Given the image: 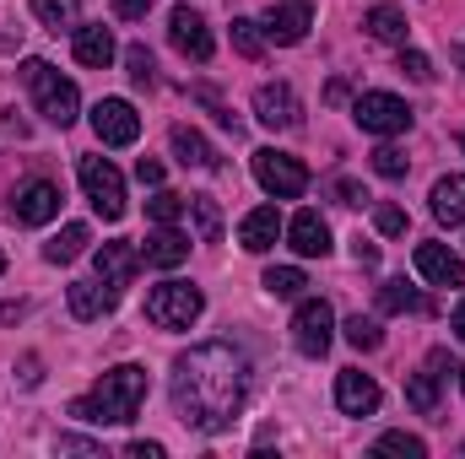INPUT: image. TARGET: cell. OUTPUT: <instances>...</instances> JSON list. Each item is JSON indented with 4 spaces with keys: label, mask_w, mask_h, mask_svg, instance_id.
<instances>
[{
    "label": "cell",
    "mask_w": 465,
    "mask_h": 459,
    "mask_svg": "<svg viewBox=\"0 0 465 459\" xmlns=\"http://www.w3.org/2000/svg\"><path fill=\"white\" fill-rule=\"evenodd\" d=\"M249 384H254V367L232 341L190 346L168 373L173 411L190 433H228L249 400Z\"/></svg>",
    "instance_id": "6da1fadb"
},
{
    "label": "cell",
    "mask_w": 465,
    "mask_h": 459,
    "mask_svg": "<svg viewBox=\"0 0 465 459\" xmlns=\"http://www.w3.org/2000/svg\"><path fill=\"white\" fill-rule=\"evenodd\" d=\"M141 400H146V367L119 362V367H109V373L98 378L93 395L71 400V416H76V422H114L119 427V422H135Z\"/></svg>",
    "instance_id": "7a4b0ae2"
},
{
    "label": "cell",
    "mask_w": 465,
    "mask_h": 459,
    "mask_svg": "<svg viewBox=\"0 0 465 459\" xmlns=\"http://www.w3.org/2000/svg\"><path fill=\"white\" fill-rule=\"evenodd\" d=\"M22 82H27L38 114L49 119V124H60V130L76 124V114H82V93H76L71 76H60L49 60H22Z\"/></svg>",
    "instance_id": "3957f363"
},
{
    "label": "cell",
    "mask_w": 465,
    "mask_h": 459,
    "mask_svg": "<svg viewBox=\"0 0 465 459\" xmlns=\"http://www.w3.org/2000/svg\"><path fill=\"white\" fill-rule=\"evenodd\" d=\"M201 308H206V292L190 287V281H163V287L146 292V319L157 330H190L201 319Z\"/></svg>",
    "instance_id": "277c9868"
},
{
    "label": "cell",
    "mask_w": 465,
    "mask_h": 459,
    "mask_svg": "<svg viewBox=\"0 0 465 459\" xmlns=\"http://www.w3.org/2000/svg\"><path fill=\"white\" fill-rule=\"evenodd\" d=\"M82 190H87V200H93V211L104 217V222H119L124 217V179H119V168L109 157H82Z\"/></svg>",
    "instance_id": "5b68a950"
},
{
    "label": "cell",
    "mask_w": 465,
    "mask_h": 459,
    "mask_svg": "<svg viewBox=\"0 0 465 459\" xmlns=\"http://www.w3.org/2000/svg\"><path fill=\"white\" fill-rule=\"evenodd\" d=\"M254 179H260V190H265V195H276V200H298V195L309 190V168H303L298 157L276 151V146L254 151Z\"/></svg>",
    "instance_id": "8992f818"
},
{
    "label": "cell",
    "mask_w": 465,
    "mask_h": 459,
    "mask_svg": "<svg viewBox=\"0 0 465 459\" xmlns=\"http://www.w3.org/2000/svg\"><path fill=\"white\" fill-rule=\"evenodd\" d=\"M331 336H336V308L325 298H303L298 314H292V346L303 356H325L331 351Z\"/></svg>",
    "instance_id": "52a82bcc"
},
{
    "label": "cell",
    "mask_w": 465,
    "mask_h": 459,
    "mask_svg": "<svg viewBox=\"0 0 465 459\" xmlns=\"http://www.w3.org/2000/svg\"><path fill=\"white\" fill-rule=\"evenodd\" d=\"M351 119L368 130V135H406L411 130V109L395 98V93H362L351 103Z\"/></svg>",
    "instance_id": "ba28073f"
},
{
    "label": "cell",
    "mask_w": 465,
    "mask_h": 459,
    "mask_svg": "<svg viewBox=\"0 0 465 459\" xmlns=\"http://www.w3.org/2000/svg\"><path fill=\"white\" fill-rule=\"evenodd\" d=\"M11 217H16L22 228H44V222H54V217H60V184H49V179H27V184H16V195H11Z\"/></svg>",
    "instance_id": "9c48e42d"
},
{
    "label": "cell",
    "mask_w": 465,
    "mask_h": 459,
    "mask_svg": "<svg viewBox=\"0 0 465 459\" xmlns=\"http://www.w3.org/2000/svg\"><path fill=\"white\" fill-rule=\"evenodd\" d=\"M450 373H460V367H455L444 351H433V356H428V367L406 378V405H411V411H422V416H433V411H439V400H444V378H450Z\"/></svg>",
    "instance_id": "30bf717a"
},
{
    "label": "cell",
    "mask_w": 465,
    "mask_h": 459,
    "mask_svg": "<svg viewBox=\"0 0 465 459\" xmlns=\"http://www.w3.org/2000/svg\"><path fill=\"white\" fill-rule=\"evenodd\" d=\"M254 119L265 130H292V124H303V103H298V93L287 82H265L254 93Z\"/></svg>",
    "instance_id": "8fae6325"
},
{
    "label": "cell",
    "mask_w": 465,
    "mask_h": 459,
    "mask_svg": "<svg viewBox=\"0 0 465 459\" xmlns=\"http://www.w3.org/2000/svg\"><path fill=\"white\" fill-rule=\"evenodd\" d=\"M309 22H314L309 0H282V5H271V11L260 16V33H265L271 44H303V38H309Z\"/></svg>",
    "instance_id": "7c38bea8"
},
{
    "label": "cell",
    "mask_w": 465,
    "mask_h": 459,
    "mask_svg": "<svg viewBox=\"0 0 465 459\" xmlns=\"http://www.w3.org/2000/svg\"><path fill=\"white\" fill-rule=\"evenodd\" d=\"M168 38H173V49L179 54H190V60H212V27H206V16L201 11H190V5H173V16H168Z\"/></svg>",
    "instance_id": "4fadbf2b"
},
{
    "label": "cell",
    "mask_w": 465,
    "mask_h": 459,
    "mask_svg": "<svg viewBox=\"0 0 465 459\" xmlns=\"http://www.w3.org/2000/svg\"><path fill=\"white\" fill-rule=\"evenodd\" d=\"M93 130H98L104 146H130V141L141 135V114H135L124 98H104V103L93 109Z\"/></svg>",
    "instance_id": "5bb4252c"
},
{
    "label": "cell",
    "mask_w": 465,
    "mask_h": 459,
    "mask_svg": "<svg viewBox=\"0 0 465 459\" xmlns=\"http://www.w3.org/2000/svg\"><path fill=\"white\" fill-rule=\"evenodd\" d=\"M190 259V238L173 228V222H157V232H146V243H141V265H152V270H173V265H184Z\"/></svg>",
    "instance_id": "9a60e30c"
},
{
    "label": "cell",
    "mask_w": 465,
    "mask_h": 459,
    "mask_svg": "<svg viewBox=\"0 0 465 459\" xmlns=\"http://www.w3.org/2000/svg\"><path fill=\"white\" fill-rule=\"evenodd\" d=\"M417 276L433 287H465V259L444 243H417Z\"/></svg>",
    "instance_id": "2e32d148"
},
{
    "label": "cell",
    "mask_w": 465,
    "mask_h": 459,
    "mask_svg": "<svg viewBox=\"0 0 465 459\" xmlns=\"http://www.w3.org/2000/svg\"><path fill=\"white\" fill-rule=\"evenodd\" d=\"M379 384L368 378V373H357V367H347L341 378H336V405L347 411V416H373L379 411Z\"/></svg>",
    "instance_id": "e0dca14e"
},
{
    "label": "cell",
    "mask_w": 465,
    "mask_h": 459,
    "mask_svg": "<svg viewBox=\"0 0 465 459\" xmlns=\"http://www.w3.org/2000/svg\"><path fill=\"white\" fill-rule=\"evenodd\" d=\"M287 243H292L303 259H325V254H331V228H325V217H320V211H298V217L287 222Z\"/></svg>",
    "instance_id": "ac0fdd59"
},
{
    "label": "cell",
    "mask_w": 465,
    "mask_h": 459,
    "mask_svg": "<svg viewBox=\"0 0 465 459\" xmlns=\"http://www.w3.org/2000/svg\"><path fill=\"white\" fill-rule=\"evenodd\" d=\"M98 281H109V287H130V276H135V265H141V249L135 243H104L98 254Z\"/></svg>",
    "instance_id": "d6986e66"
},
{
    "label": "cell",
    "mask_w": 465,
    "mask_h": 459,
    "mask_svg": "<svg viewBox=\"0 0 465 459\" xmlns=\"http://www.w3.org/2000/svg\"><path fill=\"white\" fill-rule=\"evenodd\" d=\"M71 49H76V60H82V65L104 71V65L114 60V33H109L104 22H82V27H76V38H71Z\"/></svg>",
    "instance_id": "ffe728a7"
},
{
    "label": "cell",
    "mask_w": 465,
    "mask_h": 459,
    "mask_svg": "<svg viewBox=\"0 0 465 459\" xmlns=\"http://www.w3.org/2000/svg\"><path fill=\"white\" fill-rule=\"evenodd\" d=\"M65 298H71V314H76V319H104V314L119 303V292L109 287V281H71Z\"/></svg>",
    "instance_id": "44dd1931"
},
{
    "label": "cell",
    "mask_w": 465,
    "mask_h": 459,
    "mask_svg": "<svg viewBox=\"0 0 465 459\" xmlns=\"http://www.w3.org/2000/svg\"><path fill=\"white\" fill-rule=\"evenodd\" d=\"M276 238H282V217H276V206H260V211H249V217L238 222V243H243L249 254L276 249Z\"/></svg>",
    "instance_id": "7402d4cb"
},
{
    "label": "cell",
    "mask_w": 465,
    "mask_h": 459,
    "mask_svg": "<svg viewBox=\"0 0 465 459\" xmlns=\"http://www.w3.org/2000/svg\"><path fill=\"white\" fill-rule=\"evenodd\" d=\"M173 157L184 162V168H223V157L212 151V141L201 135V130H190V124H173Z\"/></svg>",
    "instance_id": "603a6c76"
},
{
    "label": "cell",
    "mask_w": 465,
    "mask_h": 459,
    "mask_svg": "<svg viewBox=\"0 0 465 459\" xmlns=\"http://www.w3.org/2000/svg\"><path fill=\"white\" fill-rule=\"evenodd\" d=\"M428 200H433V217H439L444 228H460V222H465V173H450V179H439Z\"/></svg>",
    "instance_id": "cb8c5ba5"
},
{
    "label": "cell",
    "mask_w": 465,
    "mask_h": 459,
    "mask_svg": "<svg viewBox=\"0 0 465 459\" xmlns=\"http://www.w3.org/2000/svg\"><path fill=\"white\" fill-rule=\"evenodd\" d=\"M87 243H93L87 222H65V228H60V238H49V243H44V259H49V265H71Z\"/></svg>",
    "instance_id": "d4e9b609"
},
{
    "label": "cell",
    "mask_w": 465,
    "mask_h": 459,
    "mask_svg": "<svg viewBox=\"0 0 465 459\" xmlns=\"http://www.w3.org/2000/svg\"><path fill=\"white\" fill-rule=\"evenodd\" d=\"M362 27H368V38H379V44H406V16H401L395 5H373V11L362 16Z\"/></svg>",
    "instance_id": "484cf974"
},
{
    "label": "cell",
    "mask_w": 465,
    "mask_h": 459,
    "mask_svg": "<svg viewBox=\"0 0 465 459\" xmlns=\"http://www.w3.org/2000/svg\"><path fill=\"white\" fill-rule=\"evenodd\" d=\"M428 303H422V292L417 287H406V281H384L379 287V314H422Z\"/></svg>",
    "instance_id": "4316f807"
},
{
    "label": "cell",
    "mask_w": 465,
    "mask_h": 459,
    "mask_svg": "<svg viewBox=\"0 0 465 459\" xmlns=\"http://www.w3.org/2000/svg\"><path fill=\"white\" fill-rule=\"evenodd\" d=\"M260 287H265V292H271V298H298V292H303V287H309V276H303V270H298V265H271V270H265V281H260Z\"/></svg>",
    "instance_id": "83f0119b"
},
{
    "label": "cell",
    "mask_w": 465,
    "mask_h": 459,
    "mask_svg": "<svg viewBox=\"0 0 465 459\" xmlns=\"http://www.w3.org/2000/svg\"><path fill=\"white\" fill-rule=\"evenodd\" d=\"M232 49H238L243 60H260V54H265V33H260V22L232 16Z\"/></svg>",
    "instance_id": "f1b7e54d"
},
{
    "label": "cell",
    "mask_w": 465,
    "mask_h": 459,
    "mask_svg": "<svg viewBox=\"0 0 465 459\" xmlns=\"http://www.w3.org/2000/svg\"><path fill=\"white\" fill-rule=\"evenodd\" d=\"M190 211H195V228L206 243H217L223 238V211H217V200L212 195H190Z\"/></svg>",
    "instance_id": "f546056e"
},
{
    "label": "cell",
    "mask_w": 465,
    "mask_h": 459,
    "mask_svg": "<svg viewBox=\"0 0 465 459\" xmlns=\"http://www.w3.org/2000/svg\"><path fill=\"white\" fill-rule=\"evenodd\" d=\"M341 330H347V341L357 346V351H379V346H384V330H379V319H362V314H351Z\"/></svg>",
    "instance_id": "4dcf8cb0"
},
{
    "label": "cell",
    "mask_w": 465,
    "mask_h": 459,
    "mask_svg": "<svg viewBox=\"0 0 465 459\" xmlns=\"http://www.w3.org/2000/svg\"><path fill=\"white\" fill-rule=\"evenodd\" d=\"M184 206H190L184 195H173V190H157V195L146 200V217H152V222H179V217H184Z\"/></svg>",
    "instance_id": "1f68e13d"
},
{
    "label": "cell",
    "mask_w": 465,
    "mask_h": 459,
    "mask_svg": "<svg viewBox=\"0 0 465 459\" xmlns=\"http://www.w3.org/2000/svg\"><path fill=\"white\" fill-rule=\"evenodd\" d=\"M373 449H379V454H406V459H422V454H428V444H422L417 433H384Z\"/></svg>",
    "instance_id": "d6a6232c"
},
{
    "label": "cell",
    "mask_w": 465,
    "mask_h": 459,
    "mask_svg": "<svg viewBox=\"0 0 465 459\" xmlns=\"http://www.w3.org/2000/svg\"><path fill=\"white\" fill-rule=\"evenodd\" d=\"M124 65H130V82H135V87H152V82H157V65H152L146 44H130V49H124Z\"/></svg>",
    "instance_id": "836d02e7"
},
{
    "label": "cell",
    "mask_w": 465,
    "mask_h": 459,
    "mask_svg": "<svg viewBox=\"0 0 465 459\" xmlns=\"http://www.w3.org/2000/svg\"><path fill=\"white\" fill-rule=\"evenodd\" d=\"M373 173L379 179H406V151L401 146H379L373 151Z\"/></svg>",
    "instance_id": "e575fe53"
},
{
    "label": "cell",
    "mask_w": 465,
    "mask_h": 459,
    "mask_svg": "<svg viewBox=\"0 0 465 459\" xmlns=\"http://www.w3.org/2000/svg\"><path fill=\"white\" fill-rule=\"evenodd\" d=\"M33 16L60 33V27H71V0H33Z\"/></svg>",
    "instance_id": "d590c367"
},
{
    "label": "cell",
    "mask_w": 465,
    "mask_h": 459,
    "mask_svg": "<svg viewBox=\"0 0 465 459\" xmlns=\"http://www.w3.org/2000/svg\"><path fill=\"white\" fill-rule=\"evenodd\" d=\"M401 71H406L411 82H433V60H428L422 49H406V44H401Z\"/></svg>",
    "instance_id": "8d00e7d4"
},
{
    "label": "cell",
    "mask_w": 465,
    "mask_h": 459,
    "mask_svg": "<svg viewBox=\"0 0 465 459\" xmlns=\"http://www.w3.org/2000/svg\"><path fill=\"white\" fill-rule=\"evenodd\" d=\"M373 228L384 232V238H401V232H406V211H401V206H379V211H373Z\"/></svg>",
    "instance_id": "74e56055"
},
{
    "label": "cell",
    "mask_w": 465,
    "mask_h": 459,
    "mask_svg": "<svg viewBox=\"0 0 465 459\" xmlns=\"http://www.w3.org/2000/svg\"><path fill=\"white\" fill-rule=\"evenodd\" d=\"M54 449L60 454H104V444H93V438H54Z\"/></svg>",
    "instance_id": "f35d334b"
},
{
    "label": "cell",
    "mask_w": 465,
    "mask_h": 459,
    "mask_svg": "<svg viewBox=\"0 0 465 459\" xmlns=\"http://www.w3.org/2000/svg\"><path fill=\"white\" fill-rule=\"evenodd\" d=\"M135 179L157 190V184H163V162H157V157H141V162H135Z\"/></svg>",
    "instance_id": "ab89813d"
},
{
    "label": "cell",
    "mask_w": 465,
    "mask_h": 459,
    "mask_svg": "<svg viewBox=\"0 0 465 459\" xmlns=\"http://www.w3.org/2000/svg\"><path fill=\"white\" fill-rule=\"evenodd\" d=\"M336 200H341V206H362V200H368V190H362V184H351V179H341V184H336Z\"/></svg>",
    "instance_id": "60d3db41"
},
{
    "label": "cell",
    "mask_w": 465,
    "mask_h": 459,
    "mask_svg": "<svg viewBox=\"0 0 465 459\" xmlns=\"http://www.w3.org/2000/svg\"><path fill=\"white\" fill-rule=\"evenodd\" d=\"M114 11L124 16V22H141V16L152 11V0H114Z\"/></svg>",
    "instance_id": "b9f144b4"
},
{
    "label": "cell",
    "mask_w": 465,
    "mask_h": 459,
    "mask_svg": "<svg viewBox=\"0 0 465 459\" xmlns=\"http://www.w3.org/2000/svg\"><path fill=\"white\" fill-rule=\"evenodd\" d=\"M16 378H22V384L33 389V384L44 378V373H38V356H22V362H16Z\"/></svg>",
    "instance_id": "7bdbcfd3"
},
{
    "label": "cell",
    "mask_w": 465,
    "mask_h": 459,
    "mask_svg": "<svg viewBox=\"0 0 465 459\" xmlns=\"http://www.w3.org/2000/svg\"><path fill=\"white\" fill-rule=\"evenodd\" d=\"M124 454L130 459H163V444H141L135 438V444H124Z\"/></svg>",
    "instance_id": "ee69618b"
},
{
    "label": "cell",
    "mask_w": 465,
    "mask_h": 459,
    "mask_svg": "<svg viewBox=\"0 0 465 459\" xmlns=\"http://www.w3.org/2000/svg\"><path fill=\"white\" fill-rule=\"evenodd\" d=\"M351 254H357V265H379V249H373V243H362V238L351 243Z\"/></svg>",
    "instance_id": "f6af8a7d"
},
{
    "label": "cell",
    "mask_w": 465,
    "mask_h": 459,
    "mask_svg": "<svg viewBox=\"0 0 465 459\" xmlns=\"http://www.w3.org/2000/svg\"><path fill=\"white\" fill-rule=\"evenodd\" d=\"M450 330H455V336H460V341H465V303H460V308H455V319H450Z\"/></svg>",
    "instance_id": "bcb514c9"
},
{
    "label": "cell",
    "mask_w": 465,
    "mask_h": 459,
    "mask_svg": "<svg viewBox=\"0 0 465 459\" xmlns=\"http://www.w3.org/2000/svg\"><path fill=\"white\" fill-rule=\"evenodd\" d=\"M0 270H5V254H0Z\"/></svg>",
    "instance_id": "7dc6e473"
},
{
    "label": "cell",
    "mask_w": 465,
    "mask_h": 459,
    "mask_svg": "<svg viewBox=\"0 0 465 459\" xmlns=\"http://www.w3.org/2000/svg\"><path fill=\"white\" fill-rule=\"evenodd\" d=\"M460 146H465V130H460Z\"/></svg>",
    "instance_id": "c3c4849f"
},
{
    "label": "cell",
    "mask_w": 465,
    "mask_h": 459,
    "mask_svg": "<svg viewBox=\"0 0 465 459\" xmlns=\"http://www.w3.org/2000/svg\"><path fill=\"white\" fill-rule=\"evenodd\" d=\"M460 384H465V373H460Z\"/></svg>",
    "instance_id": "681fc988"
},
{
    "label": "cell",
    "mask_w": 465,
    "mask_h": 459,
    "mask_svg": "<svg viewBox=\"0 0 465 459\" xmlns=\"http://www.w3.org/2000/svg\"><path fill=\"white\" fill-rule=\"evenodd\" d=\"M460 60H465V49H460Z\"/></svg>",
    "instance_id": "f907efd6"
}]
</instances>
